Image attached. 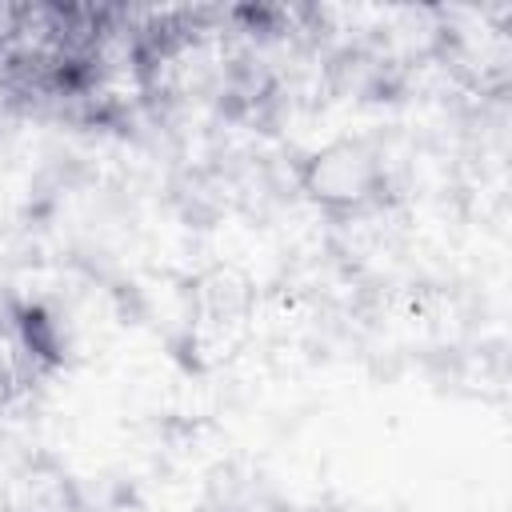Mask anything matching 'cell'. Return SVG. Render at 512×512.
Instances as JSON below:
<instances>
[{
  "mask_svg": "<svg viewBox=\"0 0 512 512\" xmlns=\"http://www.w3.org/2000/svg\"><path fill=\"white\" fill-rule=\"evenodd\" d=\"M292 184L300 200L332 228L388 216L400 204L392 160L372 136H332L300 152L292 164Z\"/></svg>",
  "mask_w": 512,
  "mask_h": 512,
  "instance_id": "1",
  "label": "cell"
},
{
  "mask_svg": "<svg viewBox=\"0 0 512 512\" xmlns=\"http://www.w3.org/2000/svg\"><path fill=\"white\" fill-rule=\"evenodd\" d=\"M260 284L236 264H208L188 276L180 332L168 344L188 372H216L256 336Z\"/></svg>",
  "mask_w": 512,
  "mask_h": 512,
  "instance_id": "2",
  "label": "cell"
},
{
  "mask_svg": "<svg viewBox=\"0 0 512 512\" xmlns=\"http://www.w3.org/2000/svg\"><path fill=\"white\" fill-rule=\"evenodd\" d=\"M432 60L472 96L504 100L512 80V44L504 8H432Z\"/></svg>",
  "mask_w": 512,
  "mask_h": 512,
  "instance_id": "3",
  "label": "cell"
},
{
  "mask_svg": "<svg viewBox=\"0 0 512 512\" xmlns=\"http://www.w3.org/2000/svg\"><path fill=\"white\" fill-rule=\"evenodd\" d=\"M0 512H92V500L56 452L32 448L8 468L0 484Z\"/></svg>",
  "mask_w": 512,
  "mask_h": 512,
  "instance_id": "4",
  "label": "cell"
},
{
  "mask_svg": "<svg viewBox=\"0 0 512 512\" xmlns=\"http://www.w3.org/2000/svg\"><path fill=\"white\" fill-rule=\"evenodd\" d=\"M288 504L256 476L240 472H220V480L208 484L204 512H284Z\"/></svg>",
  "mask_w": 512,
  "mask_h": 512,
  "instance_id": "5",
  "label": "cell"
},
{
  "mask_svg": "<svg viewBox=\"0 0 512 512\" xmlns=\"http://www.w3.org/2000/svg\"><path fill=\"white\" fill-rule=\"evenodd\" d=\"M16 400H20V396H16V388L8 384V376H4V368H0V412H4V408H12Z\"/></svg>",
  "mask_w": 512,
  "mask_h": 512,
  "instance_id": "6",
  "label": "cell"
},
{
  "mask_svg": "<svg viewBox=\"0 0 512 512\" xmlns=\"http://www.w3.org/2000/svg\"><path fill=\"white\" fill-rule=\"evenodd\" d=\"M284 512H328V508H292V504H288Z\"/></svg>",
  "mask_w": 512,
  "mask_h": 512,
  "instance_id": "7",
  "label": "cell"
}]
</instances>
